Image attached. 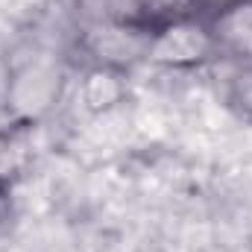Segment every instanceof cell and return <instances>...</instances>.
Returning <instances> with one entry per match:
<instances>
[{"instance_id":"obj_1","label":"cell","mask_w":252,"mask_h":252,"mask_svg":"<svg viewBox=\"0 0 252 252\" xmlns=\"http://www.w3.org/2000/svg\"><path fill=\"white\" fill-rule=\"evenodd\" d=\"M214 56L217 47L205 15H179L150 30L144 62L170 70H190V67H202Z\"/></svg>"},{"instance_id":"obj_2","label":"cell","mask_w":252,"mask_h":252,"mask_svg":"<svg viewBox=\"0 0 252 252\" xmlns=\"http://www.w3.org/2000/svg\"><path fill=\"white\" fill-rule=\"evenodd\" d=\"M64 94V70L50 59H30L18 64L3 91L9 118L18 126H30L56 109Z\"/></svg>"},{"instance_id":"obj_3","label":"cell","mask_w":252,"mask_h":252,"mask_svg":"<svg viewBox=\"0 0 252 252\" xmlns=\"http://www.w3.org/2000/svg\"><path fill=\"white\" fill-rule=\"evenodd\" d=\"M205 21L217 56L252 64V0H220Z\"/></svg>"},{"instance_id":"obj_4","label":"cell","mask_w":252,"mask_h":252,"mask_svg":"<svg viewBox=\"0 0 252 252\" xmlns=\"http://www.w3.org/2000/svg\"><path fill=\"white\" fill-rule=\"evenodd\" d=\"M147 41H150L147 27H129V24L106 21V27H97L88 35V50L97 59V64H109V67L126 70L129 64L144 59Z\"/></svg>"},{"instance_id":"obj_5","label":"cell","mask_w":252,"mask_h":252,"mask_svg":"<svg viewBox=\"0 0 252 252\" xmlns=\"http://www.w3.org/2000/svg\"><path fill=\"white\" fill-rule=\"evenodd\" d=\"M126 97V70L109 67V64H94L85 79H82V103L88 112L100 115L124 103Z\"/></svg>"},{"instance_id":"obj_6","label":"cell","mask_w":252,"mask_h":252,"mask_svg":"<svg viewBox=\"0 0 252 252\" xmlns=\"http://www.w3.org/2000/svg\"><path fill=\"white\" fill-rule=\"evenodd\" d=\"M106 3V18L115 24H129V27H147L144 18V0H103ZM150 30V27H147Z\"/></svg>"},{"instance_id":"obj_7","label":"cell","mask_w":252,"mask_h":252,"mask_svg":"<svg viewBox=\"0 0 252 252\" xmlns=\"http://www.w3.org/2000/svg\"><path fill=\"white\" fill-rule=\"evenodd\" d=\"M229 100L232 106H238L241 112L252 115V64L244 67L241 73H235L232 79V91H229Z\"/></svg>"},{"instance_id":"obj_8","label":"cell","mask_w":252,"mask_h":252,"mask_svg":"<svg viewBox=\"0 0 252 252\" xmlns=\"http://www.w3.org/2000/svg\"><path fill=\"white\" fill-rule=\"evenodd\" d=\"M15 153H12V144H9V135L0 132V179L3 182H12L15 176Z\"/></svg>"},{"instance_id":"obj_9","label":"cell","mask_w":252,"mask_h":252,"mask_svg":"<svg viewBox=\"0 0 252 252\" xmlns=\"http://www.w3.org/2000/svg\"><path fill=\"white\" fill-rule=\"evenodd\" d=\"M12 217V188L9 182L0 179V223H6Z\"/></svg>"}]
</instances>
